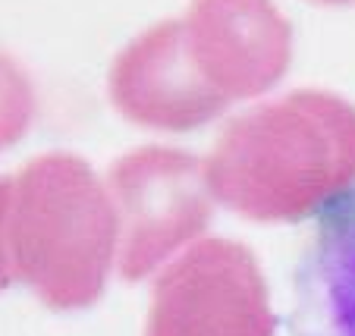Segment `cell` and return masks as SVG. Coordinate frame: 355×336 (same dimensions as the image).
<instances>
[{
    "instance_id": "obj_1",
    "label": "cell",
    "mask_w": 355,
    "mask_h": 336,
    "mask_svg": "<svg viewBox=\"0 0 355 336\" xmlns=\"http://www.w3.org/2000/svg\"><path fill=\"white\" fill-rule=\"evenodd\" d=\"M205 176L220 208L252 223L324 214L355 188V104L327 88H295L233 116Z\"/></svg>"
},
{
    "instance_id": "obj_2",
    "label": "cell",
    "mask_w": 355,
    "mask_h": 336,
    "mask_svg": "<svg viewBox=\"0 0 355 336\" xmlns=\"http://www.w3.org/2000/svg\"><path fill=\"white\" fill-rule=\"evenodd\" d=\"M13 280L51 311L92 308L116 274L120 229L107 182L69 151H47L10 176Z\"/></svg>"
},
{
    "instance_id": "obj_3",
    "label": "cell",
    "mask_w": 355,
    "mask_h": 336,
    "mask_svg": "<svg viewBox=\"0 0 355 336\" xmlns=\"http://www.w3.org/2000/svg\"><path fill=\"white\" fill-rule=\"evenodd\" d=\"M107 192L116 211V274L151 280L167 261L208 236L214 217L205 157L176 145H141L110 163Z\"/></svg>"
},
{
    "instance_id": "obj_4",
    "label": "cell",
    "mask_w": 355,
    "mask_h": 336,
    "mask_svg": "<svg viewBox=\"0 0 355 336\" xmlns=\"http://www.w3.org/2000/svg\"><path fill=\"white\" fill-rule=\"evenodd\" d=\"M141 336H277L270 290L239 239L201 236L151 276Z\"/></svg>"
},
{
    "instance_id": "obj_5",
    "label": "cell",
    "mask_w": 355,
    "mask_h": 336,
    "mask_svg": "<svg viewBox=\"0 0 355 336\" xmlns=\"http://www.w3.org/2000/svg\"><path fill=\"white\" fill-rule=\"evenodd\" d=\"M180 22L195 69L227 104L268 94L293 63V26L274 0H189Z\"/></svg>"
},
{
    "instance_id": "obj_6",
    "label": "cell",
    "mask_w": 355,
    "mask_h": 336,
    "mask_svg": "<svg viewBox=\"0 0 355 336\" xmlns=\"http://www.w3.org/2000/svg\"><path fill=\"white\" fill-rule=\"evenodd\" d=\"M107 98L126 123L151 132H195L230 110L195 69L180 19H161L123 44L107 69Z\"/></svg>"
},
{
    "instance_id": "obj_7",
    "label": "cell",
    "mask_w": 355,
    "mask_h": 336,
    "mask_svg": "<svg viewBox=\"0 0 355 336\" xmlns=\"http://www.w3.org/2000/svg\"><path fill=\"white\" fill-rule=\"evenodd\" d=\"M295 336H355V188L324 211L295 270Z\"/></svg>"
},
{
    "instance_id": "obj_8",
    "label": "cell",
    "mask_w": 355,
    "mask_h": 336,
    "mask_svg": "<svg viewBox=\"0 0 355 336\" xmlns=\"http://www.w3.org/2000/svg\"><path fill=\"white\" fill-rule=\"evenodd\" d=\"M38 114L32 76L16 57L0 51V151H10L28 135Z\"/></svg>"
},
{
    "instance_id": "obj_9",
    "label": "cell",
    "mask_w": 355,
    "mask_h": 336,
    "mask_svg": "<svg viewBox=\"0 0 355 336\" xmlns=\"http://www.w3.org/2000/svg\"><path fill=\"white\" fill-rule=\"evenodd\" d=\"M7 214H10V176H0V290L7 283H13L10 245H7Z\"/></svg>"
},
{
    "instance_id": "obj_10",
    "label": "cell",
    "mask_w": 355,
    "mask_h": 336,
    "mask_svg": "<svg viewBox=\"0 0 355 336\" xmlns=\"http://www.w3.org/2000/svg\"><path fill=\"white\" fill-rule=\"evenodd\" d=\"M311 3H321V7H349L355 0H311Z\"/></svg>"
}]
</instances>
